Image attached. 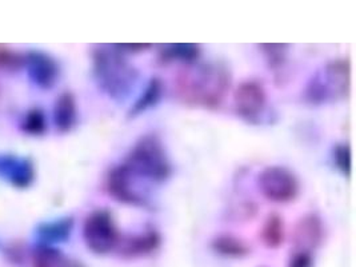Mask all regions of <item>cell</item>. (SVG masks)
Wrapping results in <instances>:
<instances>
[{
    "label": "cell",
    "mask_w": 356,
    "mask_h": 267,
    "mask_svg": "<svg viewBox=\"0 0 356 267\" xmlns=\"http://www.w3.org/2000/svg\"><path fill=\"white\" fill-rule=\"evenodd\" d=\"M231 86L232 72L226 62H196L179 71L174 94L188 107L215 111L223 104Z\"/></svg>",
    "instance_id": "6da1fadb"
},
{
    "label": "cell",
    "mask_w": 356,
    "mask_h": 267,
    "mask_svg": "<svg viewBox=\"0 0 356 267\" xmlns=\"http://www.w3.org/2000/svg\"><path fill=\"white\" fill-rule=\"evenodd\" d=\"M92 75L99 90L115 102L130 98L139 81V71L113 46L92 50Z\"/></svg>",
    "instance_id": "7a4b0ae2"
},
{
    "label": "cell",
    "mask_w": 356,
    "mask_h": 267,
    "mask_svg": "<svg viewBox=\"0 0 356 267\" xmlns=\"http://www.w3.org/2000/svg\"><path fill=\"white\" fill-rule=\"evenodd\" d=\"M123 163L136 178L154 184L165 182L172 174L168 154L156 134L142 135L131 147Z\"/></svg>",
    "instance_id": "3957f363"
},
{
    "label": "cell",
    "mask_w": 356,
    "mask_h": 267,
    "mask_svg": "<svg viewBox=\"0 0 356 267\" xmlns=\"http://www.w3.org/2000/svg\"><path fill=\"white\" fill-rule=\"evenodd\" d=\"M122 235L110 210L97 209L88 214L83 223L86 246L95 254H108L118 248Z\"/></svg>",
    "instance_id": "277c9868"
},
{
    "label": "cell",
    "mask_w": 356,
    "mask_h": 267,
    "mask_svg": "<svg viewBox=\"0 0 356 267\" xmlns=\"http://www.w3.org/2000/svg\"><path fill=\"white\" fill-rule=\"evenodd\" d=\"M257 184L261 195L275 203L292 202L298 198L300 191V184L295 172L280 165L263 168Z\"/></svg>",
    "instance_id": "5b68a950"
},
{
    "label": "cell",
    "mask_w": 356,
    "mask_h": 267,
    "mask_svg": "<svg viewBox=\"0 0 356 267\" xmlns=\"http://www.w3.org/2000/svg\"><path fill=\"white\" fill-rule=\"evenodd\" d=\"M234 110L248 124H260L267 111V92L258 81H244L234 94Z\"/></svg>",
    "instance_id": "8992f818"
},
{
    "label": "cell",
    "mask_w": 356,
    "mask_h": 267,
    "mask_svg": "<svg viewBox=\"0 0 356 267\" xmlns=\"http://www.w3.org/2000/svg\"><path fill=\"white\" fill-rule=\"evenodd\" d=\"M136 179L138 178L131 172L129 167L120 163L111 167L106 174L104 188L107 194L119 203L135 207H146L148 198L139 193Z\"/></svg>",
    "instance_id": "52a82bcc"
},
{
    "label": "cell",
    "mask_w": 356,
    "mask_h": 267,
    "mask_svg": "<svg viewBox=\"0 0 356 267\" xmlns=\"http://www.w3.org/2000/svg\"><path fill=\"white\" fill-rule=\"evenodd\" d=\"M24 67L29 79L40 90H51L59 82L60 65L47 52L31 50L24 55Z\"/></svg>",
    "instance_id": "ba28073f"
},
{
    "label": "cell",
    "mask_w": 356,
    "mask_h": 267,
    "mask_svg": "<svg viewBox=\"0 0 356 267\" xmlns=\"http://www.w3.org/2000/svg\"><path fill=\"white\" fill-rule=\"evenodd\" d=\"M330 95V99H346L351 90V62L348 58L334 59L318 74Z\"/></svg>",
    "instance_id": "9c48e42d"
},
{
    "label": "cell",
    "mask_w": 356,
    "mask_h": 267,
    "mask_svg": "<svg viewBox=\"0 0 356 267\" xmlns=\"http://www.w3.org/2000/svg\"><path fill=\"white\" fill-rule=\"evenodd\" d=\"M36 177L33 162L26 156L0 154V178L15 188L24 190L33 186Z\"/></svg>",
    "instance_id": "30bf717a"
},
{
    "label": "cell",
    "mask_w": 356,
    "mask_h": 267,
    "mask_svg": "<svg viewBox=\"0 0 356 267\" xmlns=\"http://www.w3.org/2000/svg\"><path fill=\"white\" fill-rule=\"evenodd\" d=\"M162 243V236L155 229L149 227L139 234L120 238L118 246H120V254L127 258H135L151 254Z\"/></svg>",
    "instance_id": "8fae6325"
},
{
    "label": "cell",
    "mask_w": 356,
    "mask_h": 267,
    "mask_svg": "<svg viewBox=\"0 0 356 267\" xmlns=\"http://www.w3.org/2000/svg\"><path fill=\"white\" fill-rule=\"evenodd\" d=\"M52 120L60 134L71 133L78 123V103L72 92L65 91L58 97L54 104Z\"/></svg>",
    "instance_id": "7c38bea8"
},
{
    "label": "cell",
    "mask_w": 356,
    "mask_h": 267,
    "mask_svg": "<svg viewBox=\"0 0 356 267\" xmlns=\"http://www.w3.org/2000/svg\"><path fill=\"white\" fill-rule=\"evenodd\" d=\"M202 55V49L195 43H168L159 46L158 60L161 65H171V63H181L186 66L194 65L199 62Z\"/></svg>",
    "instance_id": "4fadbf2b"
},
{
    "label": "cell",
    "mask_w": 356,
    "mask_h": 267,
    "mask_svg": "<svg viewBox=\"0 0 356 267\" xmlns=\"http://www.w3.org/2000/svg\"><path fill=\"white\" fill-rule=\"evenodd\" d=\"M324 225L321 217L316 214H308L300 218L295 226L293 241L298 246L305 249H315L323 241Z\"/></svg>",
    "instance_id": "5bb4252c"
},
{
    "label": "cell",
    "mask_w": 356,
    "mask_h": 267,
    "mask_svg": "<svg viewBox=\"0 0 356 267\" xmlns=\"http://www.w3.org/2000/svg\"><path fill=\"white\" fill-rule=\"evenodd\" d=\"M75 220L72 217L58 218L55 220H47L38 225L35 229L36 238L42 245L51 246L52 243L65 242L74 230Z\"/></svg>",
    "instance_id": "9a60e30c"
},
{
    "label": "cell",
    "mask_w": 356,
    "mask_h": 267,
    "mask_svg": "<svg viewBox=\"0 0 356 267\" xmlns=\"http://www.w3.org/2000/svg\"><path fill=\"white\" fill-rule=\"evenodd\" d=\"M163 92H164V84H163L162 79L152 78L147 83L146 88L140 94V97L135 100V103L131 106L129 118L134 119V118L139 117L148 110H151L152 107H155L162 99Z\"/></svg>",
    "instance_id": "2e32d148"
},
{
    "label": "cell",
    "mask_w": 356,
    "mask_h": 267,
    "mask_svg": "<svg viewBox=\"0 0 356 267\" xmlns=\"http://www.w3.org/2000/svg\"><path fill=\"white\" fill-rule=\"evenodd\" d=\"M260 238L268 249H277L284 241V220L279 214H270L263 223Z\"/></svg>",
    "instance_id": "e0dca14e"
},
{
    "label": "cell",
    "mask_w": 356,
    "mask_h": 267,
    "mask_svg": "<svg viewBox=\"0 0 356 267\" xmlns=\"http://www.w3.org/2000/svg\"><path fill=\"white\" fill-rule=\"evenodd\" d=\"M212 249L226 257L231 258H241L250 252V248L245 245L241 238L229 235V234H223L216 236L212 241Z\"/></svg>",
    "instance_id": "ac0fdd59"
},
{
    "label": "cell",
    "mask_w": 356,
    "mask_h": 267,
    "mask_svg": "<svg viewBox=\"0 0 356 267\" xmlns=\"http://www.w3.org/2000/svg\"><path fill=\"white\" fill-rule=\"evenodd\" d=\"M49 129L47 118L43 110L40 108H31L22 119L20 130L30 136H42Z\"/></svg>",
    "instance_id": "d6986e66"
},
{
    "label": "cell",
    "mask_w": 356,
    "mask_h": 267,
    "mask_svg": "<svg viewBox=\"0 0 356 267\" xmlns=\"http://www.w3.org/2000/svg\"><path fill=\"white\" fill-rule=\"evenodd\" d=\"M259 50L264 54L268 67L274 71H279L286 65L287 52L290 50V44L282 43H261L258 44Z\"/></svg>",
    "instance_id": "ffe728a7"
},
{
    "label": "cell",
    "mask_w": 356,
    "mask_h": 267,
    "mask_svg": "<svg viewBox=\"0 0 356 267\" xmlns=\"http://www.w3.org/2000/svg\"><path fill=\"white\" fill-rule=\"evenodd\" d=\"M62 264V254L51 246H39L33 251V267H58Z\"/></svg>",
    "instance_id": "44dd1931"
},
{
    "label": "cell",
    "mask_w": 356,
    "mask_h": 267,
    "mask_svg": "<svg viewBox=\"0 0 356 267\" xmlns=\"http://www.w3.org/2000/svg\"><path fill=\"white\" fill-rule=\"evenodd\" d=\"M332 161L340 172L350 178L353 172V156L351 146L348 143H339L332 149Z\"/></svg>",
    "instance_id": "7402d4cb"
},
{
    "label": "cell",
    "mask_w": 356,
    "mask_h": 267,
    "mask_svg": "<svg viewBox=\"0 0 356 267\" xmlns=\"http://www.w3.org/2000/svg\"><path fill=\"white\" fill-rule=\"evenodd\" d=\"M24 67V55L1 47L0 49V68L7 71H17Z\"/></svg>",
    "instance_id": "603a6c76"
},
{
    "label": "cell",
    "mask_w": 356,
    "mask_h": 267,
    "mask_svg": "<svg viewBox=\"0 0 356 267\" xmlns=\"http://www.w3.org/2000/svg\"><path fill=\"white\" fill-rule=\"evenodd\" d=\"M290 267H312V257L309 251H299L292 257Z\"/></svg>",
    "instance_id": "cb8c5ba5"
},
{
    "label": "cell",
    "mask_w": 356,
    "mask_h": 267,
    "mask_svg": "<svg viewBox=\"0 0 356 267\" xmlns=\"http://www.w3.org/2000/svg\"><path fill=\"white\" fill-rule=\"evenodd\" d=\"M113 47L120 52H142L152 47L149 43H118Z\"/></svg>",
    "instance_id": "d4e9b609"
},
{
    "label": "cell",
    "mask_w": 356,
    "mask_h": 267,
    "mask_svg": "<svg viewBox=\"0 0 356 267\" xmlns=\"http://www.w3.org/2000/svg\"><path fill=\"white\" fill-rule=\"evenodd\" d=\"M65 267H81L78 264H67Z\"/></svg>",
    "instance_id": "484cf974"
}]
</instances>
